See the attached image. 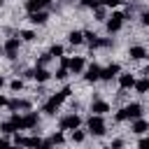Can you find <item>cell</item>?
<instances>
[{"instance_id":"19","label":"cell","mask_w":149,"mask_h":149,"mask_svg":"<svg viewBox=\"0 0 149 149\" xmlns=\"http://www.w3.org/2000/svg\"><path fill=\"white\" fill-rule=\"evenodd\" d=\"M68 42H70L72 47H77V44H81V42H84V33H79V30H72V33L68 35Z\"/></svg>"},{"instance_id":"13","label":"cell","mask_w":149,"mask_h":149,"mask_svg":"<svg viewBox=\"0 0 149 149\" xmlns=\"http://www.w3.org/2000/svg\"><path fill=\"white\" fill-rule=\"evenodd\" d=\"M119 86H121V91H126V88H133V86H135V77H133L130 72H123V74H119Z\"/></svg>"},{"instance_id":"24","label":"cell","mask_w":149,"mask_h":149,"mask_svg":"<svg viewBox=\"0 0 149 149\" xmlns=\"http://www.w3.org/2000/svg\"><path fill=\"white\" fill-rule=\"evenodd\" d=\"M49 61H51V56H49V51H47V54H42V56L37 58V68H47Z\"/></svg>"},{"instance_id":"18","label":"cell","mask_w":149,"mask_h":149,"mask_svg":"<svg viewBox=\"0 0 149 149\" xmlns=\"http://www.w3.org/2000/svg\"><path fill=\"white\" fill-rule=\"evenodd\" d=\"M28 19H30V23H35V26H42V23H47L49 14H47V12L42 9V12H35V14H30Z\"/></svg>"},{"instance_id":"35","label":"cell","mask_w":149,"mask_h":149,"mask_svg":"<svg viewBox=\"0 0 149 149\" xmlns=\"http://www.w3.org/2000/svg\"><path fill=\"white\" fill-rule=\"evenodd\" d=\"M119 2H121V0H100V5H102L105 9H107V7H116Z\"/></svg>"},{"instance_id":"39","label":"cell","mask_w":149,"mask_h":149,"mask_svg":"<svg viewBox=\"0 0 149 149\" xmlns=\"http://www.w3.org/2000/svg\"><path fill=\"white\" fill-rule=\"evenodd\" d=\"M37 149H54V144H51V142H42Z\"/></svg>"},{"instance_id":"32","label":"cell","mask_w":149,"mask_h":149,"mask_svg":"<svg viewBox=\"0 0 149 149\" xmlns=\"http://www.w3.org/2000/svg\"><path fill=\"white\" fill-rule=\"evenodd\" d=\"M21 119H23V116H19V114H12V119H9V121L14 123V128H16V130H21Z\"/></svg>"},{"instance_id":"41","label":"cell","mask_w":149,"mask_h":149,"mask_svg":"<svg viewBox=\"0 0 149 149\" xmlns=\"http://www.w3.org/2000/svg\"><path fill=\"white\" fill-rule=\"evenodd\" d=\"M2 84H5V79H2V77H0V88H2Z\"/></svg>"},{"instance_id":"14","label":"cell","mask_w":149,"mask_h":149,"mask_svg":"<svg viewBox=\"0 0 149 149\" xmlns=\"http://www.w3.org/2000/svg\"><path fill=\"white\" fill-rule=\"evenodd\" d=\"M128 56H130L133 61H142V58H147V49L140 47V44H135V47L128 49Z\"/></svg>"},{"instance_id":"8","label":"cell","mask_w":149,"mask_h":149,"mask_svg":"<svg viewBox=\"0 0 149 149\" xmlns=\"http://www.w3.org/2000/svg\"><path fill=\"white\" fill-rule=\"evenodd\" d=\"M37 123H40V116H37V112H28V114L21 119V130H30V128H37Z\"/></svg>"},{"instance_id":"34","label":"cell","mask_w":149,"mask_h":149,"mask_svg":"<svg viewBox=\"0 0 149 149\" xmlns=\"http://www.w3.org/2000/svg\"><path fill=\"white\" fill-rule=\"evenodd\" d=\"M109 149H123V140H121V137H116V140H112V144H109Z\"/></svg>"},{"instance_id":"36","label":"cell","mask_w":149,"mask_h":149,"mask_svg":"<svg viewBox=\"0 0 149 149\" xmlns=\"http://www.w3.org/2000/svg\"><path fill=\"white\" fill-rule=\"evenodd\" d=\"M137 149H149V137H142L137 142Z\"/></svg>"},{"instance_id":"16","label":"cell","mask_w":149,"mask_h":149,"mask_svg":"<svg viewBox=\"0 0 149 149\" xmlns=\"http://www.w3.org/2000/svg\"><path fill=\"white\" fill-rule=\"evenodd\" d=\"M130 130H133L135 135H144V133L149 130V123H147L144 119H135V121H133V126H130Z\"/></svg>"},{"instance_id":"26","label":"cell","mask_w":149,"mask_h":149,"mask_svg":"<svg viewBox=\"0 0 149 149\" xmlns=\"http://www.w3.org/2000/svg\"><path fill=\"white\" fill-rule=\"evenodd\" d=\"M49 142H51V144H63V142H65V137H63V133H54Z\"/></svg>"},{"instance_id":"43","label":"cell","mask_w":149,"mask_h":149,"mask_svg":"<svg viewBox=\"0 0 149 149\" xmlns=\"http://www.w3.org/2000/svg\"><path fill=\"white\" fill-rule=\"evenodd\" d=\"M147 79H149V77H147Z\"/></svg>"},{"instance_id":"7","label":"cell","mask_w":149,"mask_h":149,"mask_svg":"<svg viewBox=\"0 0 149 149\" xmlns=\"http://www.w3.org/2000/svg\"><path fill=\"white\" fill-rule=\"evenodd\" d=\"M119 72H121L119 63H109L107 68H102V72H100V79H105V81H112L114 77H119Z\"/></svg>"},{"instance_id":"20","label":"cell","mask_w":149,"mask_h":149,"mask_svg":"<svg viewBox=\"0 0 149 149\" xmlns=\"http://www.w3.org/2000/svg\"><path fill=\"white\" fill-rule=\"evenodd\" d=\"M98 40H100V37H98L95 33H88V30L84 33V42H88L91 49H98Z\"/></svg>"},{"instance_id":"3","label":"cell","mask_w":149,"mask_h":149,"mask_svg":"<svg viewBox=\"0 0 149 149\" xmlns=\"http://www.w3.org/2000/svg\"><path fill=\"white\" fill-rule=\"evenodd\" d=\"M86 126H88V133H91V135H105V130H107L105 119H102V116H95V114H91V116H88Z\"/></svg>"},{"instance_id":"40","label":"cell","mask_w":149,"mask_h":149,"mask_svg":"<svg viewBox=\"0 0 149 149\" xmlns=\"http://www.w3.org/2000/svg\"><path fill=\"white\" fill-rule=\"evenodd\" d=\"M2 105H7V98H2V95H0V107H2Z\"/></svg>"},{"instance_id":"23","label":"cell","mask_w":149,"mask_h":149,"mask_svg":"<svg viewBox=\"0 0 149 149\" xmlns=\"http://www.w3.org/2000/svg\"><path fill=\"white\" fill-rule=\"evenodd\" d=\"M49 56H51V58H54V56L61 58V56H63V47H61V44H54V47L49 49Z\"/></svg>"},{"instance_id":"28","label":"cell","mask_w":149,"mask_h":149,"mask_svg":"<svg viewBox=\"0 0 149 149\" xmlns=\"http://www.w3.org/2000/svg\"><path fill=\"white\" fill-rule=\"evenodd\" d=\"M9 88H12V91H21V88H23V81H21V79H12V81H9Z\"/></svg>"},{"instance_id":"9","label":"cell","mask_w":149,"mask_h":149,"mask_svg":"<svg viewBox=\"0 0 149 149\" xmlns=\"http://www.w3.org/2000/svg\"><path fill=\"white\" fill-rule=\"evenodd\" d=\"M19 37H9L7 42H5V54H7V58H16L19 56Z\"/></svg>"},{"instance_id":"27","label":"cell","mask_w":149,"mask_h":149,"mask_svg":"<svg viewBox=\"0 0 149 149\" xmlns=\"http://www.w3.org/2000/svg\"><path fill=\"white\" fill-rule=\"evenodd\" d=\"M100 5V0H81V7H86V9H95Z\"/></svg>"},{"instance_id":"25","label":"cell","mask_w":149,"mask_h":149,"mask_svg":"<svg viewBox=\"0 0 149 149\" xmlns=\"http://www.w3.org/2000/svg\"><path fill=\"white\" fill-rule=\"evenodd\" d=\"M0 130H5V133H14L16 128H14L12 121H2V123H0Z\"/></svg>"},{"instance_id":"22","label":"cell","mask_w":149,"mask_h":149,"mask_svg":"<svg viewBox=\"0 0 149 149\" xmlns=\"http://www.w3.org/2000/svg\"><path fill=\"white\" fill-rule=\"evenodd\" d=\"M93 12H95V19H98V21H105V19H107V9H105L102 5H98Z\"/></svg>"},{"instance_id":"2","label":"cell","mask_w":149,"mask_h":149,"mask_svg":"<svg viewBox=\"0 0 149 149\" xmlns=\"http://www.w3.org/2000/svg\"><path fill=\"white\" fill-rule=\"evenodd\" d=\"M140 116H142V105H140V102H130V105H126L123 109H119L114 119H116V121H128V119L135 121V119H140Z\"/></svg>"},{"instance_id":"4","label":"cell","mask_w":149,"mask_h":149,"mask_svg":"<svg viewBox=\"0 0 149 149\" xmlns=\"http://www.w3.org/2000/svg\"><path fill=\"white\" fill-rule=\"evenodd\" d=\"M123 19H126L123 12H112V16H107V21H105L107 30H109V33H119L121 26H123Z\"/></svg>"},{"instance_id":"15","label":"cell","mask_w":149,"mask_h":149,"mask_svg":"<svg viewBox=\"0 0 149 149\" xmlns=\"http://www.w3.org/2000/svg\"><path fill=\"white\" fill-rule=\"evenodd\" d=\"M91 112H93L95 116H102V114H107V112H109V105H107L105 100H95V102L91 105Z\"/></svg>"},{"instance_id":"6","label":"cell","mask_w":149,"mask_h":149,"mask_svg":"<svg viewBox=\"0 0 149 149\" xmlns=\"http://www.w3.org/2000/svg\"><path fill=\"white\" fill-rule=\"evenodd\" d=\"M79 123H81V119L77 114H68V116L61 119V130H77Z\"/></svg>"},{"instance_id":"31","label":"cell","mask_w":149,"mask_h":149,"mask_svg":"<svg viewBox=\"0 0 149 149\" xmlns=\"http://www.w3.org/2000/svg\"><path fill=\"white\" fill-rule=\"evenodd\" d=\"M68 74H70V72H68V68H58V70H56V74H54V77H56V79H65V77H68Z\"/></svg>"},{"instance_id":"29","label":"cell","mask_w":149,"mask_h":149,"mask_svg":"<svg viewBox=\"0 0 149 149\" xmlns=\"http://www.w3.org/2000/svg\"><path fill=\"white\" fill-rule=\"evenodd\" d=\"M84 130H72V142H84Z\"/></svg>"},{"instance_id":"10","label":"cell","mask_w":149,"mask_h":149,"mask_svg":"<svg viewBox=\"0 0 149 149\" xmlns=\"http://www.w3.org/2000/svg\"><path fill=\"white\" fill-rule=\"evenodd\" d=\"M100 72H102V68L93 63V65H88V68L84 70V79H86L88 84H93V81H98V79H100Z\"/></svg>"},{"instance_id":"37","label":"cell","mask_w":149,"mask_h":149,"mask_svg":"<svg viewBox=\"0 0 149 149\" xmlns=\"http://www.w3.org/2000/svg\"><path fill=\"white\" fill-rule=\"evenodd\" d=\"M140 21H142V26H149V12H142L140 14Z\"/></svg>"},{"instance_id":"42","label":"cell","mask_w":149,"mask_h":149,"mask_svg":"<svg viewBox=\"0 0 149 149\" xmlns=\"http://www.w3.org/2000/svg\"><path fill=\"white\" fill-rule=\"evenodd\" d=\"M2 2H5V0H0V5H2Z\"/></svg>"},{"instance_id":"12","label":"cell","mask_w":149,"mask_h":149,"mask_svg":"<svg viewBox=\"0 0 149 149\" xmlns=\"http://www.w3.org/2000/svg\"><path fill=\"white\" fill-rule=\"evenodd\" d=\"M81 70H84V58H81V56H74V58H70V61H68V72L79 74Z\"/></svg>"},{"instance_id":"33","label":"cell","mask_w":149,"mask_h":149,"mask_svg":"<svg viewBox=\"0 0 149 149\" xmlns=\"http://www.w3.org/2000/svg\"><path fill=\"white\" fill-rule=\"evenodd\" d=\"M21 37H23L26 42H33V40H35V33H33V30H23V33H21Z\"/></svg>"},{"instance_id":"21","label":"cell","mask_w":149,"mask_h":149,"mask_svg":"<svg viewBox=\"0 0 149 149\" xmlns=\"http://www.w3.org/2000/svg\"><path fill=\"white\" fill-rule=\"evenodd\" d=\"M135 91L137 93H147L149 91V79H137L135 81Z\"/></svg>"},{"instance_id":"38","label":"cell","mask_w":149,"mask_h":149,"mask_svg":"<svg viewBox=\"0 0 149 149\" xmlns=\"http://www.w3.org/2000/svg\"><path fill=\"white\" fill-rule=\"evenodd\" d=\"M0 149H12V142L9 140H0Z\"/></svg>"},{"instance_id":"5","label":"cell","mask_w":149,"mask_h":149,"mask_svg":"<svg viewBox=\"0 0 149 149\" xmlns=\"http://www.w3.org/2000/svg\"><path fill=\"white\" fill-rule=\"evenodd\" d=\"M26 77H30V79H35V81H49L51 79V72L47 70V68H35V70H28L26 72Z\"/></svg>"},{"instance_id":"17","label":"cell","mask_w":149,"mask_h":149,"mask_svg":"<svg viewBox=\"0 0 149 149\" xmlns=\"http://www.w3.org/2000/svg\"><path fill=\"white\" fill-rule=\"evenodd\" d=\"M7 107L9 109H30V100H19V98H14V100H7Z\"/></svg>"},{"instance_id":"30","label":"cell","mask_w":149,"mask_h":149,"mask_svg":"<svg viewBox=\"0 0 149 149\" xmlns=\"http://www.w3.org/2000/svg\"><path fill=\"white\" fill-rule=\"evenodd\" d=\"M98 47H102V49H109V47H112V40H109V37H100V40H98Z\"/></svg>"},{"instance_id":"1","label":"cell","mask_w":149,"mask_h":149,"mask_svg":"<svg viewBox=\"0 0 149 149\" xmlns=\"http://www.w3.org/2000/svg\"><path fill=\"white\" fill-rule=\"evenodd\" d=\"M70 93H72V91H70V86H65L63 91L54 93V95H51V98H49V100L44 102V112H47V114H56V109H58V107L63 105V100H65V98H68Z\"/></svg>"},{"instance_id":"11","label":"cell","mask_w":149,"mask_h":149,"mask_svg":"<svg viewBox=\"0 0 149 149\" xmlns=\"http://www.w3.org/2000/svg\"><path fill=\"white\" fill-rule=\"evenodd\" d=\"M49 5H51V0H28L26 2V9H28V14H35V12H42Z\"/></svg>"}]
</instances>
